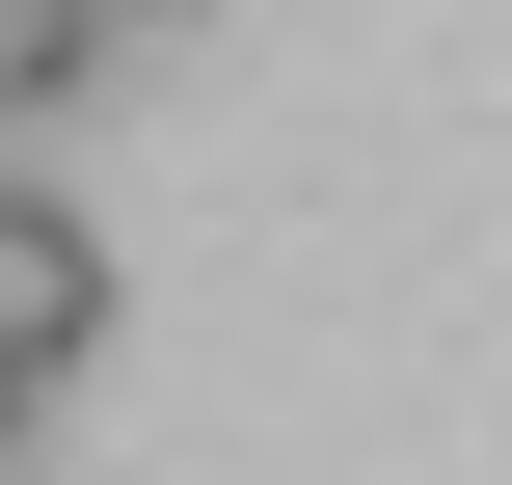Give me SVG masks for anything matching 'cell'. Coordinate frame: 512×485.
Returning a JSON list of instances; mask_svg holds the SVG:
<instances>
[{
    "label": "cell",
    "instance_id": "cell-2",
    "mask_svg": "<svg viewBox=\"0 0 512 485\" xmlns=\"http://www.w3.org/2000/svg\"><path fill=\"white\" fill-rule=\"evenodd\" d=\"M0 485H27V405H0Z\"/></svg>",
    "mask_w": 512,
    "mask_h": 485
},
{
    "label": "cell",
    "instance_id": "cell-1",
    "mask_svg": "<svg viewBox=\"0 0 512 485\" xmlns=\"http://www.w3.org/2000/svg\"><path fill=\"white\" fill-rule=\"evenodd\" d=\"M108 351V243H81V189H0V405H54Z\"/></svg>",
    "mask_w": 512,
    "mask_h": 485
},
{
    "label": "cell",
    "instance_id": "cell-3",
    "mask_svg": "<svg viewBox=\"0 0 512 485\" xmlns=\"http://www.w3.org/2000/svg\"><path fill=\"white\" fill-rule=\"evenodd\" d=\"M108 27H135V0H108Z\"/></svg>",
    "mask_w": 512,
    "mask_h": 485
}]
</instances>
